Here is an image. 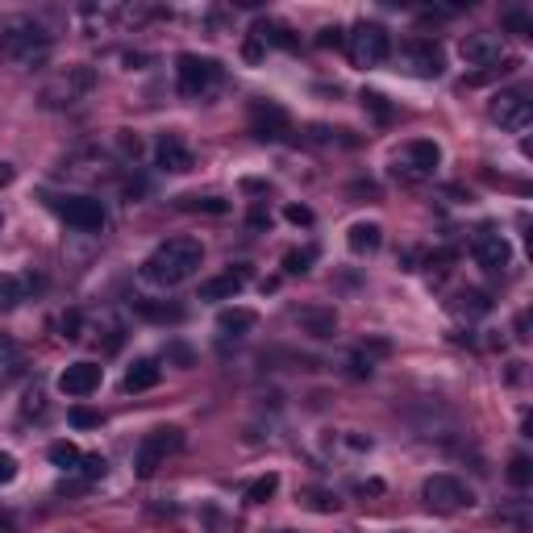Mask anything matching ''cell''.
<instances>
[{
    "label": "cell",
    "instance_id": "1",
    "mask_svg": "<svg viewBox=\"0 0 533 533\" xmlns=\"http://www.w3.org/2000/svg\"><path fill=\"white\" fill-rule=\"evenodd\" d=\"M55 55V34L34 17H17L0 30V58L17 71H38Z\"/></svg>",
    "mask_w": 533,
    "mask_h": 533
},
{
    "label": "cell",
    "instance_id": "2",
    "mask_svg": "<svg viewBox=\"0 0 533 533\" xmlns=\"http://www.w3.org/2000/svg\"><path fill=\"white\" fill-rule=\"evenodd\" d=\"M200 262H205V246L196 238H167L142 262V280L155 288H180L200 271Z\"/></svg>",
    "mask_w": 533,
    "mask_h": 533
},
{
    "label": "cell",
    "instance_id": "3",
    "mask_svg": "<svg viewBox=\"0 0 533 533\" xmlns=\"http://www.w3.org/2000/svg\"><path fill=\"white\" fill-rule=\"evenodd\" d=\"M346 55H351L354 67H379V63H387V55H392V34H387L379 22H359L346 34Z\"/></svg>",
    "mask_w": 533,
    "mask_h": 533
},
{
    "label": "cell",
    "instance_id": "4",
    "mask_svg": "<svg viewBox=\"0 0 533 533\" xmlns=\"http://www.w3.org/2000/svg\"><path fill=\"white\" fill-rule=\"evenodd\" d=\"M175 80H180V92L183 96H192V101H200V96H209V92L221 84V63L217 58H205V55H180L175 58Z\"/></svg>",
    "mask_w": 533,
    "mask_h": 533
},
{
    "label": "cell",
    "instance_id": "5",
    "mask_svg": "<svg viewBox=\"0 0 533 533\" xmlns=\"http://www.w3.org/2000/svg\"><path fill=\"white\" fill-rule=\"evenodd\" d=\"M421 500H425V509L433 512H458V509H471L475 504V492L466 488L458 475H430L421 484Z\"/></svg>",
    "mask_w": 533,
    "mask_h": 533
},
{
    "label": "cell",
    "instance_id": "6",
    "mask_svg": "<svg viewBox=\"0 0 533 533\" xmlns=\"http://www.w3.org/2000/svg\"><path fill=\"white\" fill-rule=\"evenodd\" d=\"M183 446V433L175 430V425H163V430H150L147 438H142V446H138L134 454V466H138V475L150 479L155 471H159L163 463H167V454H175Z\"/></svg>",
    "mask_w": 533,
    "mask_h": 533
},
{
    "label": "cell",
    "instance_id": "7",
    "mask_svg": "<svg viewBox=\"0 0 533 533\" xmlns=\"http://www.w3.org/2000/svg\"><path fill=\"white\" fill-rule=\"evenodd\" d=\"M55 205V213L67 221V226L84 229V234H101L104 221H109V213H104V200H96V196H58V200H50Z\"/></svg>",
    "mask_w": 533,
    "mask_h": 533
},
{
    "label": "cell",
    "instance_id": "8",
    "mask_svg": "<svg viewBox=\"0 0 533 533\" xmlns=\"http://www.w3.org/2000/svg\"><path fill=\"white\" fill-rule=\"evenodd\" d=\"M396 67L404 76H417V80H438L446 63H442V50L433 42H404L396 55Z\"/></svg>",
    "mask_w": 533,
    "mask_h": 533
},
{
    "label": "cell",
    "instance_id": "9",
    "mask_svg": "<svg viewBox=\"0 0 533 533\" xmlns=\"http://www.w3.org/2000/svg\"><path fill=\"white\" fill-rule=\"evenodd\" d=\"M488 117L500 125V129H512V134H517V129H525V125L533 121V104H529L525 92L509 88V92H496V96H492Z\"/></svg>",
    "mask_w": 533,
    "mask_h": 533
},
{
    "label": "cell",
    "instance_id": "10",
    "mask_svg": "<svg viewBox=\"0 0 533 533\" xmlns=\"http://www.w3.org/2000/svg\"><path fill=\"white\" fill-rule=\"evenodd\" d=\"M471 254H475V262L484 267V271H504L512 262V246L504 234H496V229H479L475 242H471Z\"/></svg>",
    "mask_w": 533,
    "mask_h": 533
},
{
    "label": "cell",
    "instance_id": "11",
    "mask_svg": "<svg viewBox=\"0 0 533 533\" xmlns=\"http://www.w3.org/2000/svg\"><path fill=\"white\" fill-rule=\"evenodd\" d=\"M288 113L280 109L275 101H250V129H254V138H262V142H280V138L288 134Z\"/></svg>",
    "mask_w": 533,
    "mask_h": 533
},
{
    "label": "cell",
    "instance_id": "12",
    "mask_svg": "<svg viewBox=\"0 0 533 533\" xmlns=\"http://www.w3.org/2000/svg\"><path fill=\"white\" fill-rule=\"evenodd\" d=\"M458 55H463L471 67L496 71L500 58H504V42H500V34H466L463 42H458Z\"/></svg>",
    "mask_w": 533,
    "mask_h": 533
},
{
    "label": "cell",
    "instance_id": "13",
    "mask_svg": "<svg viewBox=\"0 0 533 533\" xmlns=\"http://www.w3.org/2000/svg\"><path fill=\"white\" fill-rule=\"evenodd\" d=\"M101 379H104V367L80 359V363H71L67 371L58 375V392H63V396H92V392L101 387Z\"/></svg>",
    "mask_w": 533,
    "mask_h": 533
},
{
    "label": "cell",
    "instance_id": "14",
    "mask_svg": "<svg viewBox=\"0 0 533 533\" xmlns=\"http://www.w3.org/2000/svg\"><path fill=\"white\" fill-rule=\"evenodd\" d=\"M155 163H159V171H171V175H183V171L196 167V155L188 150V142H183L180 134H163L159 147H155Z\"/></svg>",
    "mask_w": 533,
    "mask_h": 533
},
{
    "label": "cell",
    "instance_id": "15",
    "mask_svg": "<svg viewBox=\"0 0 533 533\" xmlns=\"http://www.w3.org/2000/svg\"><path fill=\"white\" fill-rule=\"evenodd\" d=\"M438 163H442V150H438V142H430V138H417V142L404 147V175H409V180L433 175Z\"/></svg>",
    "mask_w": 533,
    "mask_h": 533
},
{
    "label": "cell",
    "instance_id": "16",
    "mask_svg": "<svg viewBox=\"0 0 533 533\" xmlns=\"http://www.w3.org/2000/svg\"><path fill=\"white\" fill-rule=\"evenodd\" d=\"M250 271L246 267H238V271H226V275H213V280H205L200 284V300H234V296L246 288Z\"/></svg>",
    "mask_w": 533,
    "mask_h": 533
},
{
    "label": "cell",
    "instance_id": "17",
    "mask_svg": "<svg viewBox=\"0 0 533 533\" xmlns=\"http://www.w3.org/2000/svg\"><path fill=\"white\" fill-rule=\"evenodd\" d=\"M292 317L300 321L313 338H333V333H338V313H333V308H296Z\"/></svg>",
    "mask_w": 533,
    "mask_h": 533
},
{
    "label": "cell",
    "instance_id": "18",
    "mask_svg": "<svg viewBox=\"0 0 533 533\" xmlns=\"http://www.w3.org/2000/svg\"><path fill=\"white\" fill-rule=\"evenodd\" d=\"M346 246L354 254H375V250L384 246V229L375 226V221H354L351 234H346Z\"/></svg>",
    "mask_w": 533,
    "mask_h": 533
},
{
    "label": "cell",
    "instance_id": "19",
    "mask_svg": "<svg viewBox=\"0 0 533 533\" xmlns=\"http://www.w3.org/2000/svg\"><path fill=\"white\" fill-rule=\"evenodd\" d=\"M163 379V367H159V359H138L129 371H125V392H147V387H155Z\"/></svg>",
    "mask_w": 533,
    "mask_h": 533
},
{
    "label": "cell",
    "instance_id": "20",
    "mask_svg": "<svg viewBox=\"0 0 533 533\" xmlns=\"http://www.w3.org/2000/svg\"><path fill=\"white\" fill-rule=\"evenodd\" d=\"M254 325H259V317H254L250 308H226V313L217 317V329H221L226 338H242V333H250Z\"/></svg>",
    "mask_w": 533,
    "mask_h": 533
},
{
    "label": "cell",
    "instance_id": "21",
    "mask_svg": "<svg viewBox=\"0 0 533 533\" xmlns=\"http://www.w3.org/2000/svg\"><path fill=\"white\" fill-rule=\"evenodd\" d=\"M454 313H463V317H484V313H492V296L479 292V288H466V292L454 296Z\"/></svg>",
    "mask_w": 533,
    "mask_h": 533
},
{
    "label": "cell",
    "instance_id": "22",
    "mask_svg": "<svg viewBox=\"0 0 533 533\" xmlns=\"http://www.w3.org/2000/svg\"><path fill=\"white\" fill-rule=\"evenodd\" d=\"M25 284H30V280H22V275H0V313H9V308L22 305Z\"/></svg>",
    "mask_w": 533,
    "mask_h": 533
},
{
    "label": "cell",
    "instance_id": "23",
    "mask_svg": "<svg viewBox=\"0 0 533 533\" xmlns=\"http://www.w3.org/2000/svg\"><path fill=\"white\" fill-rule=\"evenodd\" d=\"M46 458L58 466V471H80V446H71V442H55L50 450H46Z\"/></svg>",
    "mask_w": 533,
    "mask_h": 533
},
{
    "label": "cell",
    "instance_id": "24",
    "mask_svg": "<svg viewBox=\"0 0 533 533\" xmlns=\"http://www.w3.org/2000/svg\"><path fill=\"white\" fill-rule=\"evenodd\" d=\"M138 313L147 321H183L180 305H163V300H138Z\"/></svg>",
    "mask_w": 533,
    "mask_h": 533
},
{
    "label": "cell",
    "instance_id": "25",
    "mask_svg": "<svg viewBox=\"0 0 533 533\" xmlns=\"http://www.w3.org/2000/svg\"><path fill=\"white\" fill-rule=\"evenodd\" d=\"M275 492H280V475H275V471H267V475L254 479V484L246 488V500H250V504H267Z\"/></svg>",
    "mask_w": 533,
    "mask_h": 533
},
{
    "label": "cell",
    "instance_id": "26",
    "mask_svg": "<svg viewBox=\"0 0 533 533\" xmlns=\"http://www.w3.org/2000/svg\"><path fill=\"white\" fill-rule=\"evenodd\" d=\"M509 484H512V488H529V484H533V463H529V454H512V463H509Z\"/></svg>",
    "mask_w": 533,
    "mask_h": 533
},
{
    "label": "cell",
    "instance_id": "27",
    "mask_svg": "<svg viewBox=\"0 0 533 533\" xmlns=\"http://www.w3.org/2000/svg\"><path fill=\"white\" fill-rule=\"evenodd\" d=\"M313 259H317V250H313V246H308V250H292V254L284 259V271L288 275H305Z\"/></svg>",
    "mask_w": 533,
    "mask_h": 533
},
{
    "label": "cell",
    "instance_id": "28",
    "mask_svg": "<svg viewBox=\"0 0 533 533\" xmlns=\"http://www.w3.org/2000/svg\"><path fill=\"white\" fill-rule=\"evenodd\" d=\"M17 475H22V463H17V454L0 450V488H9Z\"/></svg>",
    "mask_w": 533,
    "mask_h": 533
},
{
    "label": "cell",
    "instance_id": "29",
    "mask_svg": "<svg viewBox=\"0 0 533 533\" xmlns=\"http://www.w3.org/2000/svg\"><path fill=\"white\" fill-rule=\"evenodd\" d=\"M305 504L317 512H338V496L333 492H305Z\"/></svg>",
    "mask_w": 533,
    "mask_h": 533
},
{
    "label": "cell",
    "instance_id": "30",
    "mask_svg": "<svg viewBox=\"0 0 533 533\" xmlns=\"http://www.w3.org/2000/svg\"><path fill=\"white\" fill-rule=\"evenodd\" d=\"M80 471H84V479H101L104 471H109V463H104V454H84Z\"/></svg>",
    "mask_w": 533,
    "mask_h": 533
},
{
    "label": "cell",
    "instance_id": "31",
    "mask_svg": "<svg viewBox=\"0 0 533 533\" xmlns=\"http://www.w3.org/2000/svg\"><path fill=\"white\" fill-rule=\"evenodd\" d=\"M71 425H76V430H96V425H101V413L96 409H71Z\"/></svg>",
    "mask_w": 533,
    "mask_h": 533
},
{
    "label": "cell",
    "instance_id": "32",
    "mask_svg": "<svg viewBox=\"0 0 533 533\" xmlns=\"http://www.w3.org/2000/svg\"><path fill=\"white\" fill-rule=\"evenodd\" d=\"M183 209H205V213H226V200H217V196H183Z\"/></svg>",
    "mask_w": 533,
    "mask_h": 533
},
{
    "label": "cell",
    "instance_id": "33",
    "mask_svg": "<svg viewBox=\"0 0 533 533\" xmlns=\"http://www.w3.org/2000/svg\"><path fill=\"white\" fill-rule=\"evenodd\" d=\"M117 147H121L125 159H138V155H142V142H138V134H129V129H117Z\"/></svg>",
    "mask_w": 533,
    "mask_h": 533
},
{
    "label": "cell",
    "instance_id": "34",
    "mask_svg": "<svg viewBox=\"0 0 533 533\" xmlns=\"http://www.w3.org/2000/svg\"><path fill=\"white\" fill-rule=\"evenodd\" d=\"M504 25H509V30H517V34H533V22L529 17H525V13H504Z\"/></svg>",
    "mask_w": 533,
    "mask_h": 533
},
{
    "label": "cell",
    "instance_id": "35",
    "mask_svg": "<svg viewBox=\"0 0 533 533\" xmlns=\"http://www.w3.org/2000/svg\"><path fill=\"white\" fill-rule=\"evenodd\" d=\"M363 104H367V109H375V117H379V121H387V117H392V109L384 104V96H379V92H363Z\"/></svg>",
    "mask_w": 533,
    "mask_h": 533
},
{
    "label": "cell",
    "instance_id": "36",
    "mask_svg": "<svg viewBox=\"0 0 533 533\" xmlns=\"http://www.w3.org/2000/svg\"><path fill=\"white\" fill-rule=\"evenodd\" d=\"M317 42H321V46H346V34H342L338 25H329V30H321Z\"/></svg>",
    "mask_w": 533,
    "mask_h": 533
},
{
    "label": "cell",
    "instance_id": "37",
    "mask_svg": "<svg viewBox=\"0 0 533 533\" xmlns=\"http://www.w3.org/2000/svg\"><path fill=\"white\" fill-rule=\"evenodd\" d=\"M167 359H175L180 367H192V351H188V346H171Z\"/></svg>",
    "mask_w": 533,
    "mask_h": 533
},
{
    "label": "cell",
    "instance_id": "38",
    "mask_svg": "<svg viewBox=\"0 0 533 533\" xmlns=\"http://www.w3.org/2000/svg\"><path fill=\"white\" fill-rule=\"evenodd\" d=\"M288 221H292V226H308V221H313V213H308V209H300V205H292V209H288Z\"/></svg>",
    "mask_w": 533,
    "mask_h": 533
},
{
    "label": "cell",
    "instance_id": "39",
    "mask_svg": "<svg viewBox=\"0 0 533 533\" xmlns=\"http://www.w3.org/2000/svg\"><path fill=\"white\" fill-rule=\"evenodd\" d=\"M13 354H17L13 338H9V333H0V363H4V359H13Z\"/></svg>",
    "mask_w": 533,
    "mask_h": 533
},
{
    "label": "cell",
    "instance_id": "40",
    "mask_svg": "<svg viewBox=\"0 0 533 533\" xmlns=\"http://www.w3.org/2000/svg\"><path fill=\"white\" fill-rule=\"evenodd\" d=\"M517 338H529V313H521V317H517Z\"/></svg>",
    "mask_w": 533,
    "mask_h": 533
},
{
    "label": "cell",
    "instance_id": "41",
    "mask_svg": "<svg viewBox=\"0 0 533 533\" xmlns=\"http://www.w3.org/2000/svg\"><path fill=\"white\" fill-rule=\"evenodd\" d=\"M13 175H17V171H13L9 163H0V188H4V183H13Z\"/></svg>",
    "mask_w": 533,
    "mask_h": 533
},
{
    "label": "cell",
    "instance_id": "42",
    "mask_svg": "<svg viewBox=\"0 0 533 533\" xmlns=\"http://www.w3.org/2000/svg\"><path fill=\"white\" fill-rule=\"evenodd\" d=\"M0 229H4V217H0Z\"/></svg>",
    "mask_w": 533,
    "mask_h": 533
},
{
    "label": "cell",
    "instance_id": "43",
    "mask_svg": "<svg viewBox=\"0 0 533 533\" xmlns=\"http://www.w3.org/2000/svg\"><path fill=\"white\" fill-rule=\"evenodd\" d=\"M280 533H292V529H280Z\"/></svg>",
    "mask_w": 533,
    "mask_h": 533
}]
</instances>
